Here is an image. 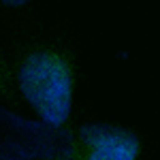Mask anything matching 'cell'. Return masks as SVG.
Here are the masks:
<instances>
[{
	"label": "cell",
	"mask_w": 160,
	"mask_h": 160,
	"mask_svg": "<svg viewBox=\"0 0 160 160\" xmlns=\"http://www.w3.org/2000/svg\"><path fill=\"white\" fill-rule=\"evenodd\" d=\"M11 77L26 102L49 126H64L73 111L75 62L68 51L51 45L28 49L17 60Z\"/></svg>",
	"instance_id": "obj_1"
},
{
	"label": "cell",
	"mask_w": 160,
	"mask_h": 160,
	"mask_svg": "<svg viewBox=\"0 0 160 160\" xmlns=\"http://www.w3.org/2000/svg\"><path fill=\"white\" fill-rule=\"evenodd\" d=\"M73 149L81 160H139L143 143L137 132L113 124H88L77 130Z\"/></svg>",
	"instance_id": "obj_2"
},
{
	"label": "cell",
	"mask_w": 160,
	"mask_h": 160,
	"mask_svg": "<svg viewBox=\"0 0 160 160\" xmlns=\"http://www.w3.org/2000/svg\"><path fill=\"white\" fill-rule=\"evenodd\" d=\"M0 96L13 98V90H11V73L7 68V64L0 56Z\"/></svg>",
	"instance_id": "obj_3"
},
{
	"label": "cell",
	"mask_w": 160,
	"mask_h": 160,
	"mask_svg": "<svg viewBox=\"0 0 160 160\" xmlns=\"http://www.w3.org/2000/svg\"><path fill=\"white\" fill-rule=\"evenodd\" d=\"M51 160H81V156H79L75 149H71L68 154H64V156H58V158H51Z\"/></svg>",
	"instance_id": "obj_4"
}]
</instances>
